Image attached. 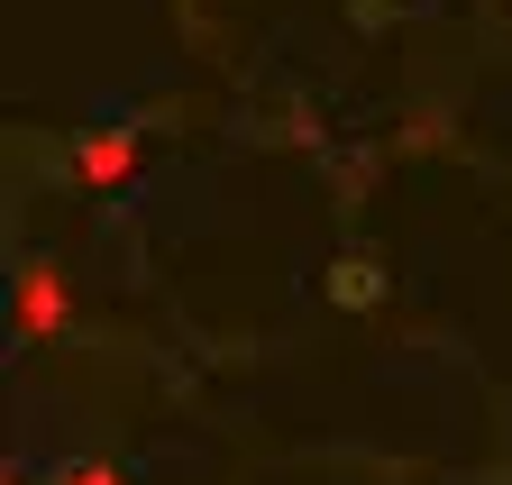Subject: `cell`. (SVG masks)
Masks as SVG:
<instances>
[{"label": "cell", "mask_w": 512, "mask_h": 485, "mask_svg": "<svg viewBox=\"0 0 512 485\" xmlns=\"http://www.w3.org/2000/svg\"><path fill=\"white\" fill-rule=\"evenodd\" d=\"M64 312H74L64 275H55L46 257H28V266H19V293H10V339H19V348H46V339L64 330Z\"/></svg>", "instance_id": "1"}, {"label": "cell", "mask_w": 512, "mask_h": 485, "mask_svg": "<svg viewBox=\"0 0 512 485\" xmlns=\"http://www.w3.org/2000/svg\"><path fill=\"white\" fill-rule=\"evenodd\" d=\"M128 174H138V129H128V119H110V129H92V138L74 147V184H92V193H119Z\"/></svg>", "instance_id": "2"}, {"label": "cell", "mask_w": 512, "mask_h": 485, "mask_svg": "<svg viewBox=\"0 0 512 485\" xmlns=\"http://www.w3.org/2000/svg\"><path fill=\"white\" fill-rule=\"evenodd\" d=\"M55 485H128L110 458H74V467H55Z\"/></svg>", "instance_id": "3"}]
</instances>
